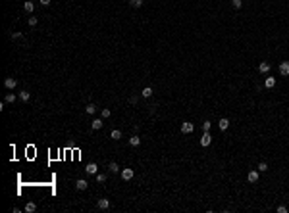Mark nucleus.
<instances>
[{"label": "nucleus", "mask_w": 289, "mask_h": 213, "mask_svg": "<svg viewBox=\"0 0 289 213\" xmlns=\"http://www.w3.org/2000/svg\"><path fill=\"white\" fill-rule=\"evenodd\" d=\"M210 142H212V134H210V131H204V134L201 136V146H210Z\"/></svg>", "instance_id": "f257e3e1"}, {"label": "nucleus", "mask_w": 289, "mask_h": 213, "mask_svg": "<svg viewBox=\"0 0 289 213\" xmlns=\"http://www.w3.org/2000/svg\"><path fill=\"white\" fill-rule=\"evenodd\" d=\"M4 87H6L8 90H14V88L18 87V81H15L14 77H6V81H4Z\"/></svg>", "instance_id": "f03ea898"}, {"label": "nucleus", "mask_w": 289, "mask_h": 213, "mask_svg": "<svg viewBox=\"0 0 289 213\" xmlns=\"http://www.w3.org/2000/svg\"><path fill=\"white\" fill-rule=\"evenodd\" d=\"M193 129H195L193 123H189V121H183L181 123V133L183 134H191V133H193Z\"/></svg>", "instance_id": "7ed1b4c3"}, {"label": "nucleus", "mask_w": 289, "mask_h": 213, "mask_svg": "<svg viewBox=\"0 0 289 213\" xmlns=\"http://www.w3.org/2000/svg\"><path fill=\"white\" fill-rule=\"evenodd\" d=\"M96 207H99V209H110V200H106V198H100L99 202H96Z\"/></svg>", "instance_id": "20e7f679"}, {"label": "nucleus", "mask_w": 289, "mask_h": 213, "mask_svg": "<svg viewBox=\"0 0 289 213\" xmlns=\"http://www.w3.org/2000/svg\"><path fill=\"white\" fill-rule=\"evenodd\" d=\"M133 175H135L133 169H121V179H124V181H131Z\"/></svg>", "instance_id": "39448f33"}, {"label": "nucleus", "mask_w": 289, "mask_h": 213, "mask_svg": "<svg viewBox=\"0 0 289 213\" xmlns=\"http://www.w3.org/2000/svg\"><path fill=\"white\" fill-rule=\"evenodd\" d=\"M279 75H283V77L289 75V61H282L279 63Z\"/></svg>", "instance_id": "423d86ee"}, {"label": "nucleus", "mask_w": 289, "mask_h": 213, "mask_svg": "<svg viewBox=\"0 0 289 213\" xmlns=\"http://www.w3.org/2000/svg\"><path fill=\"white\" fill-rule=\"evenodd\" d=\"M85 171H87L89 175H96V171H99V165H96L95 161H91L87 167H85Z\"/></svg>", "instance_id": "0eeeda50"}, {"label": "nucleus", "mask_w": 289, "mask_h": 213, "mask_svg": "<svg viewBox=\"0 0 289 213\" xmlns=\"http://www.w3.org/2000/svg\"><path fill=\"white\" fill-rule=\"evenodd\" d=\"M102 125H104V119H102V117H99V119H93V121H91V127H93L95 131L102 129Z\"/></svg>", "instance_id": "6e6552de"}, {"label": "nucleus", "mask_w": 289, "mask_h": 213, "mask_svg": "<svg viewBox=\"0 0 289 213\" xmlns=\"http://www.w3.org/2000/svg\"><path fill=\"white\" fill-rule=\"evenodd\" d=\"M258 71L260 73H268V71H270V63H268V61H260V63H258Z\"/></svg>", "instance_id": "1a4fd4ad"}, {"label": "nucleus", "mask_w": 289, "mask_h": 213, "mask_svg": "<svg viewBox=\"0 0 289 213\" xmlns=\"http://www.w3.org/2000/svg\"><path fill=\"white\" fill-rule=\"evenodd\" d=\"M218 127H220V131H226L227 127H229V121H227V117H222V119L218 121Z\"/></svg>", "instance_id": "9d476101"}, {"label": "nucleus", "mask_w": 289, "mask_h": 213, "mask_svg": "<svg viewBox=\"0 0 289 213\" xmlns=\"http://www.w3.org/2000/svg\"><path fill=\"white\" fill-rule=\"evenodd\" d=\"M87 186H89V182L85 181V179H79V181L75 182V188H77V190H85Z\"/></svg>", "instance_id": "9b49d317"}, {"label": "nucleus", "mask_w": 289, "mask_h": 213, "mask_svg": "<svg viewBox=\"0 0 289 213\" xmlns=\"http://www.w3.org/2000/svg\"><path fill=\"white\" fill-rule=\"evenodd\" d=\"M23 10H25L27 14H31V12L35 10V4L31 2V0H25V4H23Z\"/></svg>", "instance_id": "f8f14e48"}, {"label": "nucleus", "mask_w": 289, "mask_h": 213, "mask_svg": "<svg viewBox=\"0 0 289 213\" xmlns=\"http://www.w3.org/2000/svg\"><path fill=\"white\" fill-rule=\"evenodd\" d=\"M35 209H37V204L35 202H27V206L23 207V211H25V213H33Z\"/></svg>", "instance_id": "ddd939ff"}, {"label": "nucleus", "mask_w": 289, "mask_h": 213, "mask_svg": "<svg viewBox=\"0 0 289 213\" xmlns=\"http://www.w3.org/2000/svg\"><path fill=\"white\" fill-rule=\"evenodd\" d=\"M264 87H266V88H274V87H276V79H274V77H266V81H264Z\"/></svg>", "instance_id": "4468645a"}, {"label": "nucleus", "mask_w": 289, "mask_h": 213, "mask_svg": "<svg viewBox=\"0 0 289 213\" xmlns=\"http://www.w3.org/2000/svg\"><path fill=\"white\" fill-rule=\"evenodd\" d=\"M247 181H249V182H256V181H258V171H251V173L247 175Z\"/></svg>", "instance_id": "2eb2a0df"}, {"label": "nucleus", "mask_w": 289, "mask_h": 213, "mask_svg": "<svg viewBox=\"0 0 289 213\" xmlns=\"http://www.w3.org/2000/svg\"><path fill=\"white\" fill-rule=\"evenodd\" d=\"M14 102H15V94L14 92H8L6 98H4V104H14Z\"/></svg>", "instance_id": "dca6fc26"}, {"label": "nucleus", "mask_w": 289, "mask_h": 213, "mask_svg": "<svg viewBox=\"0 0 289 213\" xmlns=\"http://www.w3.org/2000/svg\"><path fill=\"white\" fill-rule=\"evenodd\" d=\"M108 171H110V173H120V165H118L116 161H110V165H108Z\"/></svg>", "instance_id": "f3484780"}, {"label": "nucleus", "mask_w": 289, "mask_h": 213, "mask_svg": "<svg viewBox=\"0 0 289 213\" xmlns=\"http://www.w3.org/2000/svg\"><path fill=\"white\" fill-rule=\"evenodd\" d=\"M85 112H87V115H95V113H96V106L95 104H87Z\"/></svg>", "instance_id": "a211bd4d"}, {"label": "nucleus", "mask_w": 289, "mask_h": 213, "mask_svg": "<svg viewBox=\"0 0 289 213\" xmlns=\"http://www.w3.org/2000/svg\"><path fill=\"white\" fill-rule=\"evenodd\" d=\"M141 96H143V98H150V96H152V88H150V87H145L143 90H141Z\"/></svg>", "instance_id": "6ab92c4d"}, {"label": "nucleus", "mask_w": 289, "mask_h": 213, "mask_svg": "<svg viewBox=\"0 0 289 213\" xmlns=\"http://www.w3.org/2000/svg\"><path fill=\"white\" fill-rule=\"evenodd\" d=\"M129 144H131V146H139L141 144V138L137 136V134H133V136L129 138Z\"/></svg>", "instance_id": "aec40b11"}, {"label": "nucleus", "mask_w": 289, "mask_h": 213, "mask_svg": "<svg viewBox=\"0 0 289 213\" xmlns=\"http://www.w3.org/2000/svg\"><path fill=\"white\" fill-rule=\"evenodd\" d=\"M29 98H31V94L27 92V90H21V92H19V100H21V102H27Z\"/></svg>", "instance_id": "412c9836"}, {"label": "nucleus", "mask_w": 289, "mask_h": 213, "mask_svg": "<svg viewBox=\"0 0 289 213\" xmlns=\"http://www.w3.org/2000/svg\"><path fill=\"white\" fill-rule=\"evenodd\" d=\"M110 136H112V138H114V140H120V138H121V131H118V129H114V131H112V133H110Z\"/></svg>", "instance_id": "4be33fe9"}, {"label": "nucleus", "mask_w": 289, "mask_h": 213, "mask_svg": "<svg viewBox=\"0 0 289 213\" xmlns=\"http://www.w3.org/2000/svg\"><path fill=\"white\" fill-rule=\"evenodd\" d=\"M110 115H112V112H110V109H108V108H104V109H102V112H100V117H102V119H108V117H110Z\"/></svg>", "instance_id": "5701e85b"}, {"label": "nucleus", "mask_w": 289, "mask_h": 213, "mask_svg": "<svg viewBox=\"0 0 289 213\" xmlns=\"http://www.w3.org/2000/svg\"><path fill=\"white\" fill-rule=\"evenodd\" d=\"M264 171H268V163L266 161H260L258 163V173H264Z\"/></svg>", "instance_id": "b1692460"}, {"label": "nucleus", "mask_w": 289, "mask_h": 213, "mask_svg": "<svg viewBox=\"0 0 289 213\" xmlns=\"http://www.w3.org/2000/svg\"><path fill=\"white\" fill-rule=\"evenodd\" d=\"M129 4H131L133 8H141L143 6V0H129Z\"/></svg>", "instance_id": "393cba45"}, {"label": "nucleus", "mask_w": 289, "mask_h": 213, "mask_svg": "<svg viewBox=\"0 0 289 213\" xmlns=\"http://www.w3.org/2000/svg\"><path fill=\"white\" fill-rule=\"evenodd\" d=\"M231 4H233V8H237V10H239V8L243 6V0H231Z\"/></svg>", "instance_id": "a878e982"}, {"label": "nucleus", "mask_w": 289, "mask_h": 213, "mask_svg": "<svg viewBox=\"0 0 289 213\" xmlns=\"http://www.w3.org/2000/svg\"><path fill=\"white\" fill-rule=\"evenodd\" d=\"M210 127H212L210 121H202V131H210Z\"/></svg>", "instance_id": "bb28decb"}, {"label": "nucleus", "mask_w": 289, "mask_h": 213, "mask_svg": "<svg viewBox=\"0 0 289 213\" xmlns=\"http://www.w3.org/2000/svg\"><path fill=\"white\" fill-rule=\"evenodd\" d=\"M96 182H106V175H96Z\"/></svg>", "instance_id": "cd10ccee"}, {"label": "nucleus", "mask_w": 289, "mask_h": 213, "mask_svg": "<svg viewBox=\"0 0 289 213\" xmlns=\"http://www.w3.org/2000/svg\"><path fill=\"white\" fill-rule=\"evenodd\" d=\"M10 39H21V33H10Z\"/></svg>", "instance_id": "c85d7f7f"}, {"label": "nucleus", "mask_w": 289, "mask_h": 213, "mask_svg": "<svg viewBox=\"0 0 289 213\" xmlns=\"http://www.w3.org/2000/svg\"><path fill=\"white\" fill-rule=\"evenodd\" d=\"M35 25H37V18L31 15V18H29V27H35Z\"/></svg>", "instance_id": "c756f323"}, {"label": "nucleus", "mask_w": 289, "mask_h": 213, "mask_svg": "<svg viewBox=\"0 0 289 213\" xmlns=\"http://www.w3.org/2000/svg\"><path fill=\"white\" fill-rule=\"evenodd\" d=\"M278 213H287V207L285 206H279L278 207Z\"/></svg>", "instance_id": "7c9ffc66"}, {"label": "nucleus", "mask_w": 289, "mask_h": 213, "mask_svg": "<svg viewBox=\"0 0 289 213\" xmlns=\"http://www.w3.org/2000/svg\"><path fill=\"white\" fill-rule=\"evenodd\" d=\"M129 102H131V104H137V102H139V98H137V96H131V98H129Z\"/></svg>", "instance_id": "2f4dec72"}, {"label": "nucleus", "mask_w": 289, "mask_h": 213, "mask_svg": "<svg viewBox=\"0 0 289 213\" xmlns=\"http://www.w3.org/2000/svg\"><path fill=\"white\" fill-rule=\"evenodd\" d=\"M40 4H43V6H48V4H50V0H40Z\"/></svg>", "instance_id": "473e14b6"}]
</instances>
